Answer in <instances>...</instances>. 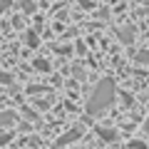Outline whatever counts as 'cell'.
<instances>
[{
  "instance_id": "2",
  "label": "cell",
  "mask_w": 149,
  "mask_h": 149,
  "mask_svg": "<svg viewBox=\"0 0 149 149\" xmlns=\"http://www.w3.org/2000/svg\"><path fill=\"white\" fill-rule=\"evenodd\" d=\"M80 137H82V129H80V127H74V129H70L65 137H60L57 144H60V147H65V144H70V142H77Z\"/></svg>"
},
{
  "instance_id": "3",
  "label": "cell",
  "mask_w": 149,
  "mask_h": 149,
  "mask_svg": "<svg viewBox=\"0 0 149 149\" xmlns=\"http://www.w3.org/2000/svg\"><path fill=\"white\" fill-rule=\"evenodd\" d=\"M97 132H100V137L104 139V142H114V139H117V132H114V129H107V127H100V129H97Z\"/></svg>"
},
{
  "instance_id": "10",
  "label": "cell",
  "mask_w": 149,
  "mask_h": 149,
  "mask_svg": "<svg viewBox=\"0 0 149 149\" xmlns=\"http://www.w3.org/2000/svg\"><path fill=\"white\" fill-rule=\"evenodd\" d=\"M0 82H13V77H10V74H3V72H0Z\"/></svg>"
},
{
  "instance_id": "1",
  "label": "cell",
  "mask_w": 149,
  "mask_h": 149,
  "mask_svg": "<svg viewBox=\"0 0 149 149\" xmlns=\"http://www.w3.org/2000/svg\"><path fill=\"white\" fill-rule=\"evenodd\" d=\"M114 85H112V80H100L95 87V92H92L90 97V104H87V109L92 112V114H100L104 107L112 104V100H114Z\"/></svg>"
},
{
  "instance_id": "8",
  "label": "cell",
  "mask_w": 149,
  "mask_h": 149,
  "mask_svg": "<svg viewBox=\"0 0 149 149\" xmlns=\"http://www.w3.org/2000/svg\"><path fill=\"white\" fill-rule=\"evenodd\" d=\"M129 149H144L142 142H129Z\"/></svg>"
},
{
  "instance_id": "6",
  "label": "cell",
  "mask_w": 149,
  "mask_h": 149,
  "mask_svg": "<svg viewBox=\"0 0 149 149\" xmlns=\"http://www.w3.org/2000/svg\"><path fill=\"white\" fill-rule=\"evenodd\" d=\"M32 67H37V70H42V72H47V70H50V65L45 62V60H35V62H32Z\"/></svg>"
},
{
  "instance_id": "11",
  "label": "cell",
  "mask_w": 149,
  "mask_h": 149,
  "mask_svg": "<svg viewBox=\"0 0 149 149\" xmlns=\"http://www.w3.org/2000/svg\"><path fill=\"white\" fill-rule=\"evenodd\" d=\"M10 137H13V132H10V134H0V144H5Z\"/></svg>"
},
{
  "instance_id": "9",
  "label": "cell",
  "mask_w": 149,
  "mask_h": 149,
  "mask_svg": "<svg viewBox=\"0 0 149 149\" xmlns=\"http://www.w3.org/2000/svg\"><path fill=\"white\" fill-rule=\"evenodd\" d=\"M32 8H35V5H32L30 0H22V10H32Z\"/></svg>"
},
{
  "instance_id": "4",
  "label": "cell",
  "mask_w": 149,
  "mask_h": 149,
  "mask_svg": "<svg viewBox=\"0 0 149 149\" xmlns=\"http://www.w3.org/2000/svg\"><path fill=\"white\" fill-rule=\"evenodd\" d=\"M15 122H17V117L10 114V112H3V114H0V124H3V127H13Z\"/></svg>"
},
{
  "instance_id": "12",
  "label": "cell",
  "mask_w": 149,
  "mask_h": 149,
  "mask_svg": "<svg viewBox=\"0 0 149 149\" xmlns=\"http://www.w3.org/2000/svg\"><path fill=\"white\" fill-rule=\"evenodd\" d=\"M144 132L149 134V119H147V122H144Z\"/></svg>"
},
{
  "instance_id": "5",
  "label": "cell",
  "mask_w": 149,
  "mask_h": 149,
  "mask_svg": "<svg viewBox=\"0 0 149 149\" xmlns=\"http://www.w3.org/2000/svg\"><path fill=\"white\" fill-rule=\"evenodd\" d=\"M25 45H30V47H37V45H40V37H37L35 32H27V35H25Z\"/></svg>"
},
{
  "instance_id": "7",
  "label": "cell",
  "mask_w": 149,
  "mask_h": 149,
  "mask_svg": "<svg viewBox=\"0 0 149 149\" xmlns=\"http://www.w3.org/2000/svg\"><path fill=\"white\" fill-rule=\"evenodd\" d=\"M8 5H10V0H0V13H5Z\"/></svg>"
}]
</instances>
